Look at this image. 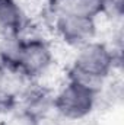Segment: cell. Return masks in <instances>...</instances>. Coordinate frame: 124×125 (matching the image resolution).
<instances>
[{
    "label": "cell",
    "mask_w": 124,
    "mask_h": 125,
    "mask_svg": "<svg viewBox=\"0 0 124 125\" xmlns=\"http://www.w3.org/2000/svg\"><path fill=\"white\" fill-rule=\"evenodd\" d=\"M124 0H104V13H114L120 16L123 13Z\"/></svg>",
    "instance_id": "8fae6325"
},
{
    "label": "cell",
    "mask_w": 124,
    "mask_h": 125,
    "mask_svg": "<svg viewBox=\"0 0 124 125\" xmlns=\"http://www.w3.org/2000/svg\"><path fill=\"white\" fill-rule=\"evenodd\" d=\"M35 119L37 118L34 115L26 112L25 109H21V111L12 114L3 125H35Z\"/></svg>",
    "instance_id": "30bf717a"
},
{
    "label": "cell",
    "mask_w": 124,
    "mask_h": 125,
    "mask_svg": "<svg viewBox=\"0 0 124 125\" xmlns=\"http://www.w3.org/2000/svg\"><path fill=\"white\" fill-rule=\"evenodd\" d=\"M59 15H73L95 19L104 13V0H56Z\"/></svg>",
    "instance_id": "8992f818"
},
{
    "label": "cell",
    "mask_w": 124,
    "mask_h": 125,
    "mask_svg": "<svg viewBox=\"0 0 124 125\" xmlns=\"http://www.w3.org/2000/svg\"><path fill=\"white\" fill-rule=\"evenodd\" d=\"M51 61H53V52L45 41L38 38L28 39L24 41L16 71L29 79L38 77L47 71V68L51 65Z\"/></svg>",
    "instance_id": "3957f363"
},
{
    "label": "cell",
    "mask_w": 124,
    "mask_h": 125,
    "mask_svg": "<svg viewBox=\"0 0 124 125\" xmlns=\"http://www.w3.org/2000/svg\"><path fill=\"white\" fill-rule=\"evenodd\" d=\"M24 39L19 35H3L0 41V55L7 70H16L22 52Z\"/></svg>",
    "instance_id": "ba28073f"
},
{
    "label": "cell",
    "mask_w": 124,
    "mask_h": 125,
    "mask_svg": "<svg viewBox=\"0 0 124 125\" xmlns=\"http://www.w3.org/2000/svg\"><path fill=\"white\" fill-rule=\"evenodd\" d=\"M56 29L66 44L80 48L93 39L96 33V23L95 19L91 18L57 15Z\"/></svg>",
    "instance_id": "277c9868"
},
{
    "label": "cell",
    "mask_w": 124,
    "mask_h": 125,
    "mask_svg": "<svg viewBox=\"0 0 124 125\" xmlns=\"http://www.w3.org/2000/svg\"><path fill=\"white\" fill-rule=\"evenodd\" d=\"M35 118L48 115L50 111L54 109V96L47 89L42 87H32L28 89L24 94V108Z\"/></svg>",
    "instance_id": "52a82bcc"
},
{
    "label": "cell",
    "mask_w": 124,
    "mask_h": 125,
    "mask_svg": "<svg viewBox=\"0 0 124 125\" xmlns=\"http://www.w3.org/2000/svg\"><path fill=\"white\" fill-rule=\"evenodd\" d=\"M25 15L16 0H0V31L3 35H19Z\"/></svg>",
    "instance_id": "5b68a950"
},
{
    "label": "cell",
    "mask_w": 124,
    "mask_h": 125,
    "mask_svg": "<svg viewBox=\"0 0 124 125\" xmlns=\"http://www.w3.org/2000/svg\"><path fill=\"white\" fill-rule=\"evenodd\" d=\"M9 70L0 68V94L7 93V84H9Z\"/></svg>",
    "instance_id": "4fadbf2b"
},
{
    "label": "cell",
    "mask_w": 124,
    "mask_h": 125,
    "mask_svg": "<svg viewBox=\"0 0 124 125\" xmlns=\"http://www.w3.org/2000/svg\"><path fill=\"white\" fill-rule=\"evenodd\" d=\"M104 80L105 79H101V77H96L92 76L83 70H79L76 68L74 65H72V68L69 70V82H73V83H77L89 90H92L95 93H98L104 84Z\"/></svg>",
    "instance_id": "9c48e42d"
},
{
    "label": "cell",
    "mask_w": 124,
    "mask_h": 125,
    "mask_svg": "<svg viewBox=\"0 0 124 125\" xmlns=\"http://www.w3.org/2000/svg\"><path fill=\"white\" fill-rule=\"evenodd\" d=\"M35 125H63V124L62 121H59L57 118H54L48 114V115H44V116H38L35 119Z\"/></svg>",
    "instance_id": "7c38bea8"
},
{
    "label": "cell",
    "mask_w": 124,
    "mask_h": 125,
    "mask_svg": "<svg viewBox=\"0 0 124 125\" xmlns=\"http://www.w3.org/2000/svg\"><path fill=\"white\" fill-rule=\"evenodd\" d=\"M73 65L92 76L105 79L114 67V54L105 44L91 41L79 48Z\"/></svg>",
    "instance_id": "7a4b0ae2"
},
{
    "label": "cell",
    "mask_w": 124,
    "mask_h": 125,
    "mask_svg": "<svg viewBox=\"0 0 124 125\" xmlns=\"http://www.w3.org/2000/svg\"><path fill=\"white\" fill-rule=\"evenodd\" d=\"M96 93L73 82H67L54 96V111L64 119H82L92 112Z\"/></svg>",
    "instance_id": "6da1fadb"
},
{
    "label": "cell",
    "mask_w": 124,
    "mask_h": 125,
    "mask_svg": "<svg viewBox=\"0 0 124 125\" xmlns=\"http://www.w3.org/2000/svg\"><path fill=\"white\" fill-rule=\"evenodd\" d=\"M0 68H7L6 64H4V61H3V58H1V55H0Z\"/></svg>",
    "instance_id": "5bb4252c"
}]
</instances>
